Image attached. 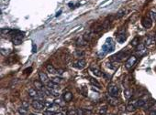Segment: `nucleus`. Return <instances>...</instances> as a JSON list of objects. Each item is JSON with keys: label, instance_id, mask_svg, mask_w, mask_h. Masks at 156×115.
<instances>
[{"label": "nucleus", "instance_id": "1", "mask_svg": "<svg viewBox=\"0 0 156 115\" xmlns=\"http://www.w3.org/2000/svg\"><path fill=\"white\" fill-rule=\"evenodd\" d=\"M115 49V43L113 41L112 38H107L105 44L102 46V49H101V52H102V56L105 55L106 53H108V52H111L113 51Z\"/></svg>", "mask_w": 156, "mask_h": 115}, {"label": "nucleus", "instance_id": "2", "mask_svg": "<svg viewBox=\"0 0 156 115\" xmlns=\"http://www.w3.org/2000/svg\"><path fill=\"white\" fill-rule=\"evenodd\" d=\"M11 33L13 34V36H12L13 43L15 45H19L22 42L23 38H24V34L19 31V30H11Z\"/></svg>", "mask_w": 156, "mask_h": 115}, {"label": "nucleus", "instance_id": "3", "mask_svg": "<svg viewBox=\"0 0 156 115\" xmlns=\"http://www.w3.org/2000/svg\"><path fill=\"white\" fill-rule=\"evenodd\" d=\"M45 102L46 101H44L43 100H41V99H34L31 102V105L35 110L41 111L43 108H45Z\"/></svg>", "mask_w": 156, "mask_h": 115}, {"label": "nucleus", "instance_id": "4", "mask_svg": "<svg viewBox=\"0 0 156 115\" xmlns=\"http://www.w3.org/2000/svg\"><path fill=\"white\" fill-rule=\"evenodd\" d=\"M129 55V52L127 49H123V50H121L120 52L117 53L112 58H114V59L117 60V61H121L122 59H124L125 58L128 57Z\"/></svg>", "mask_w": 156, "mask_h": 115}, {"label": "nucleus", "instance_id": "5", "mask_svg": "<svg viewBox=\"0 0 156 115\" xmlns=\"http://www.w3.org/2000/svg\"><path fill=\"white\" fill-rule=\"evenodd\" d=\"M108 93L110 96L112 97H117L118 93H119V90H118V87L117 85H114V84H110L108 86Z\"/></svg>", "mask_w": 156, "mask_h": 115}, {"label": "nucleus", "instance_id": "6", "mask_svg": "<svg viewBox=\"0 0 156 115\" xmlns=\"http://www.w3.org/2000/svg\"><path fill=\"white\" fill-rule=\"evenodd\" d=\"M45 107L47 108L48 111H51V112H57L58 110H59V106H58V104H56L55 102L54 103H51V102L46 101L45 102Z\"/></svg>", "mask_w": 156, "mask_h": 115}, {"label": "nucleus", "instance_id": "7", "mask_svg": "<svg viewBox=\"0 0 156 115\" xmlns=\"http://www.w3.org/2000/svg\"><path fill=\"white\" fill-rule=\"evenodd\" d=\"M126 39H127V36H126V33H125L124 30L122 29V30L118 31V35H117V41L120 43V44H122L126 41Z\"/></svg>", "mask_w": 156, "mask_h": 115}, {"label": "nucleus", "instance_id": "8", "mask_svg": "<svg viewBox=\"0 0 156 115\" xmlns=\"http://www.w3.org/2000/svg\"><path fill=\"white\" fill-rule=\"evenodd\" d=\"M85 64H86L85 60H84V59H77V60H75L73 63V66L74 68L78 69V70H82V69H84L85 67Z\"/></svg>", "mask_w": 156, "mask_h": 115}, {"label": "nucleus", "instance_id": "9", "mask_svg": "<svg viewBox=\"0 0 156 115\" xmlns=\"http://www.w3.org/2000/svg\"><path fill=\"white\" fill-rule=\"evenodd\" d=\"M154 43H155V38H154V37L149 36V37H147V38H145L144 45H145V47H149V48H151V47L154 46Z\"/></svg>", "mask_w": 156, "mask_h": 115}, {"label": "nucleus", "instance_id": "10", "mask_svg": "<svg viewBox=\"0 0 156 115\" xmlns=\"http://www.w3.org/2000/svg\"><path fill=\"white\" fill-rule=\"evenodd\" d=\"M136 61H137V58H136L135 56H131V57H129V59L127 60V62H126V68H127V69H130V68H132V67L134 66V64H135Z\"/></svg>", "mask_w": 156, "mask_h": 115}, {"label": "nucleus", "instance_id": "11", "mask_svg": "<svg viewBox=\"0 0 156 115\" xmlns=\"http://www.w3.org/2000/svg\"><path fill=\"white\" fill-rule=\"evenodd\" d=\"M142 25L143 27L146 28H150L152 25V19L150 18V17H145L142 19Z\"/></svg>", "mask_w": 156, "mask_h": 115}, {"label": "nucleus", "instance_id": "12", "mask_svg": "<svg viewBox=\"0 0 156 115\" xmlns=\"http://www.w3.org/2000/svg\"><path fill=\"white\" fill-rule=\"evenodd\" d=\"M62 99L65 102H69L71 101V100L73 99V94L70 92V91H67V92H64L62 95Z\"/></svg>", "mask_w": 156, "mask_h": 115}, {"label": "nucleus", "instance_id": "13", "mask_svg": "<svg viewBox=\"0 0 156 115\" xmlns=\"http://www.w3.org/2000/svg\"><path fill=\"white\" fill-rule=\"evenodd\" d=\"M90 70L92 71V73L95 75V76H96V77H101L102 76V73H101V71H100V70H98L96 67H95V66H90Z\"/></svg>", "mask_w": 156, "mask_h": 115}, {"label": "nucleus", "instance_id": "14", "mask_svg": "<svg viewBox=\"0 0 156 115\" xmlns=\"http://www.w3.org/2000/svg\"><path fill=\"white\" fill-rule=\"evenodd\" d=\"M146 103V101L144 100H142V99H140V100H137V101H134L133 102H132V104L135 106L136 108H140V107H142V106H144Z\"/></svg>", "mask_w": 156, "mask_h": 115}, {"label": "nucleus", "instance_id": "15", "mask_svg": "<svg viewBox=\"0 0 156 115\" xmlns=\"http://www.w3.org/2000/svg\"><path fill=\"white\" fill-rule=\"evenodd\" d=\"M146 52V48L145 45L143 44H139L137 47V53H139L140 55H143Z\"/></svg>", "mask_w": 156, "mask_h": 115}, {"label": "nucleus", "instance_id": "16", "mask_svg": "<svg viewBox=\"0 0 156 115\" xmlns=\"http://www.w3.org/2000/svg\"><path fill=\"white\" fill-rule=\"evenodd\" d=\"M39 76H40V80H41V81H42V83L47 84L49 82V78H48V76L45 73L40 72V73H39Z\"/></svg>", "mask_w": 156, "mask_h": 115}, {"label": "nucleus", "instance_id": "17", "mask_svg": "<svg viewBox=\"0 0 156 115\" xmlns=\"http://www.w3.org/2000/svg\"><path fill=\"white\" fill-rule=\"evenodd\" d=\"M47 88H49V89H52V90H59L60 89V87H59V84H56V83H53L52 81H49L48 83H47Z\"/></svg>", "mask_w": 156, "mask_h": 115}, {"label": "nucleus", "instance_id": "18", "mask_svg": "<svg viewBox=\"0 0 156 115\" xmlns=\"http://www.w3.org/2000/svg\"><path fill=\"white\" fill-rule=\"evenodd\" d=\"M34 85H35V88H36V90H38L39 91H43V89H44V87H43V84L42 82L41 81H35L34 82Z\"/></svg>", "mask_w": 156, "mask_h": 115}, {"label": "nucleus", "instance_id": "19", "mask_svg": "<svg viewBox=\"0 0 156 115\" xmlns=\"http://www.w3.org/2000/svg\"><path fill=\"white\" fill-rule=\"evenodd\" d=\"M46 69H47V70H48V72H50L51 74H56L57 73V70L53 68V66L51 65V64H49V65H47L46 66Z\"/></svg>", "mask_w": 156, "mask_h": 115}, {"label": "nucleus", "instance_id": "20", "mask_svg": "<svg viewBox=\"0 0 156 115\" xmlns=\"http://www.w3.org/2000/svg\"><path fill=\"white\" fill-rule=\"evenodd\" d=\"M83 38L85 40V41H89V40H91V38H92V34H91L89 31L85 32V33L84 34Z\"/></svg>", "mask_w": 156, "mask_h": 115}, {"label": "nucleus", "instance_id": "21", "mask_svg": "<svg viewBox=\"0 0 156 115\" xmlns=\"http://www.w3.org/2000/svg\"><path fill=\"white\" fill-rule=\"evenodd\" d=\"M107 101H108V102H109L110 104L113 105V106H115V105H117V103H118V101H116L115 97H112V96H110V95H109V97L107 96Z\"/></svg>", "mask_w": 156, "mask_h": 115}, {"label": "nucleus", "instance_id": "22", "mask_svg": "<svg viewBox=\"0 0 156 115\" xmlns=\"http://www.w3.org/2000/svg\"><path fill=\"white\" fill-rule=\"evenodd\" d=\"M52 81L53 83H56V84H60L62 82V79L60 78V77H54V78H52Z\"/></svg>", "mask_w": 156, "mask_h": 115}, {"label": "nucleus", "instance_id": "23", "mask_svg": "<svg viewBox=\"0 0 156 115\" xmlns=\"http://www.w3.org/2000/svg\"><path fill=\"white\" fill-rule=\"evenodd\" d=\"M74 56L76 58H82V57L84 56V52H83L82 50H76L75 53H74Z\"/></svg>", "mask_w": 156, "mask_h": 115}, {"label": "nucleus", "instance_id": "24", "mask_svg": "<svg viewBox=\"0 0 156 115\" xmlns=\"http://www.w3.org/2000/svg\"><path fill=\"white\" fill-rule=\"evenodd\" d=\"M19 113H20L21 115L28 114V109H26V108H24V107H21L20 109L19 110Z\"/></svg>", "mask_w": 156, "mask_h": 115}, {"label": "nucleus", "instance_id": "25", "mask_svg": "<svg viewBox=\"0 0 156 115\" xmlns=\"http://www.w3.org/2000/svg\"><path fill=\"white\" fill-rule=\"evenodd\" d=\"M124 13H125L124 9H120V10L117 13V18H120L121 17H123V16H124Z\"/></svg>", "mask_w": 156, "mask_h": 115}, {"label": "nucleus", "instance_id": "26", "mask_svg": "<svg viewBox=\"0 0 156 115\" xmlns=\"http://www.w3.org/2000/svg\"><path fill=\"white\" fill-rule=\"evenodd\" d=\"M139 40H140V39H139V38H138V37H137V38H134V39L131 41V45H132L133 47L138 46V45H139Z\"/></svg>", "mask_w": 156, "mask_h": 115}, {"label": "nucleus", "instance_id": "27", "mask_svg": "<svg viewBox=\"0 0 156 115\" xmlns=\"http://www.w3.org/2000/svg\"><path fill=\"white\" fill-rule=\"evenodd\" d=\"M127 109H128L129 112H134V111L136 110V107L131 103V104H129L128 107H127Z\"/></svg>", "mask_w": 156, "mask_h": 115}, {"label": "nucleus", "instance_id": "28", "mask_svg": "<svg viewBox=\"0 0 156 115\" xmlns=\"http://www.w3.org/2000/svg\"><path fill=\"white\" fill-rule=\"evenodd\" d=\"M107 106H103V107L100 108V110H99V113H100V114H105V113L107 112Z\"/></svg>", "mask_w": 156, "mask_h": 115}, {"label": "nucleus", "instance_id": "29", "mask_svg": "<svg viewBox=\"0 0 156 115\" xmlns=\"http://www.w3.org/2000/svg\"><path fill=\"white\" fill-rule=\"evenodd\" d=\"M125 93V96L127 97V98H129L130 96H131V93H132V91L131 90H126L124 91Z\"/></svg>", "mask_w": 156, "mask_h": 115}, {"label": "nucleus", "instance_id": "30", "mask_svg": "<svg viewBox=\"0 0 156 115\" xmlns=\"http://www.w3.org/2000/svg\"><path fill=\"white\" fill-rule=\"evenodd\" d=\"M90 80H91V82H92L94 85H95V86H96L98 89H100V88H101V87H100V84L98 83V82H97L95 80H94V79H90Z\"/></svg>", "mask_w": 156, "mask_h": 115}, {"label": "nucleus", "instance_id": "31", "mask_svg": "<svg viewBox=\"0 0 156 115\" xmlns=\"http://www.w3.org/2000/svg\"><path fill=\"white\" fill-rule=\"evenodd\" d=\"M56 112H51V111H46V112H43V115H55Z\"/></svg>", "mask_w": 156, "mask_h": 115}, {"label": "nucleus", "instance_id": "32", "mask_svg": "<svg viewBox=\"0 0 156 115\" xmlns=\"http://www.w3.org/2000/svg\"><path fill=\"white\" fill-rule=\"evenodd\" d=\"M67 115H77V112L74 110H70V111H68Z\"/></svg>", "mask_w": 156, "mask_h": 115}, {"label": "nucleus", "instance_id": "33", "mask_svg": "<svg viewBox=\"0 0 156 115\" xmlns=\"http://www.w3.org/2000/svg\"><path fill=\"white\" fill-rule=\"evenodd\" d=\"M151 17H152V19L153 21L156 20V12H153V11H152L151 12Z\"/></svg>", "mask_w": 156, "mask_h": 115}, {"label": "nucleus", "instance_id": "34", "mask_svg": "<svg viewBox=\"0 0 156 115\" xmlns=\"http://www.w3.org/2000/svg\"><path fill=\"white\" fill-rule=\"evenodd\" d=\"M86 42H87V41H82V39H81V40L79 39V40L77 41V45H80V46H84V45H86Z\"/></svg>", "mask_w": 156, "mask_h": 115}, {"label": "nucleus", "instance_id": "35", "mask_svg": "<svg viewBox=\"0 0 156 115\" xmlns=\"http://www.w3.org/2000/svg\"><path fill=\"white\" fill-rule=\"evenodd\" d=\"M22 105H23V107H24V108H26V109H28V108H29V103H28L27 101H23V102H22Z\"/></svg>", "mask_w": 156, "mask_h": 115}, {"label": "nucleus", "instance_id": "36", "mask_svg": "<svg viewBox=\"0 0 156 115\" xmlns=\"http://www.w3.org/2000/svg\"><path fill=\"white\" fill-rule=\"evenodd\" d=\"M150 115H156V111H152L150 112Z\"/></svg>", "mask_w": 156, "mask_h": 115}, {"label": "nucleus", "instance_id": "37", "mask_svg": "<svg viewBox=\"0 0 156 115\" xmlns=\"http://www.w3.org/2000/svg\"><path fill=\"white\" fill-rule=\"evenodd\" d=\"M30 115H37V114H33V113H30Z\"/></svg>", "mask_w": 156, "mask_h": 115}]
</instances>
